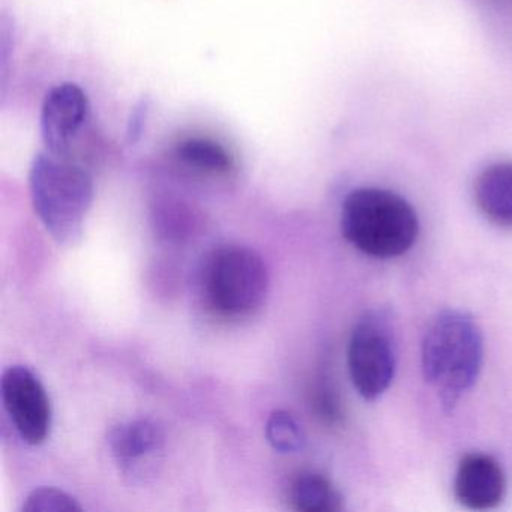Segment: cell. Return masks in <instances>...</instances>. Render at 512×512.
Here are the masks:
<instances>
[{"mask_svg":"<svg viewBox=\"0 0 512 512\" xmlns=\"http://www.w3.org/2000/svg\"><path fill=\"white\" fill-rule=\"evenodd\" d=\"M422 374L451 413L475 386L484 365L481 326L466 311L443 310L428 323L421 346Z\"/></svg>","mask_w":512,"mask_h":512,"instance_id":"obj_1","label":"cell"},{"mask_svg":"<svg viewBox=\"0 0 512 512\" xmlns=\"http://www.w3.org/2000/svg\"><path fill=\"white\" fill-rule=\"evenodd\" d=\"M341 233L356 250L374 259H394L418 241L419 218L400 194L382 188H358L344 199Z\"/></svg>","mask_w":512,"mask_h":512,"instance_id":"obj_2","label":"cell"},{"mask_svg":"<svg viewBox=\"0 0 512 512\" xmlns=\"http://www.w3.org/2000/svg\"><path fill=\"white\" fill-rule=\"evenodd\" d=\"M29 190L35 214L47 232L59 244H74L94 202L91 175L68 157L40 152L32 161Z\"/></svg>","mask_w":512,"mask_h":512,"instance_id":"obj_3","label":"cell"},{"mask_svg":"<svg viewBox=\"0 0 512 512\" xmlns=\"http://www.w3.org/2000/svg\"><path fill=\"white\" fill-rule=\"evenodd\" d=\"M347 365L364 400H377L388 391L398 367L397 317L391 308H371L359 317L350 334Z\"/></svg>","mask_w":512,"mask_h":512,"instance_id":"obj_4","label":"cell"},{"mask_svg":"<svg viewBox=\"0 0 512 512\" xmlns=\"http://www.w3.org/2000/svg\"><path fill=\"white\" fill-rule=\"evenodd\" d=\"M209 304L218 313L242 317L262 307L269 292V274L260 254L227 245L214 251L205 268Z\"/></svg>","mask_w":512,"mask_h":512,"instance_id":"obj_5","label":"cell"},{"mask_svg":"<svg viewBox=\"0 0 512 512\" xmlns=\"http://www.w3.org/2000/svg\"><path fill=\"white\" fill-rule=\"evenodd\" d=\"M0 394L20 437L29 445L46 442L52 430V404L40 377L25 365L8 367L0 380Z\"/></svg>","mask_w":512,"mask_h":512,"instance_id":"obj_6","label":"cell"},{"mask_svg":"<svg viewBox=\"0 0 512 512\" xmlns=\"http://www.w3.org/2000/svg\"><path fill=\"white\" fill-rule=\"evenodd\" d=\"M91 113L88 95L76 83H62L46 95L41 109V139L47 151L68 157Z\"/></svg>","mask_w":512,"mask_h":512,"instance_id":"obj_7","label":"cell"},{"mask_svg":"<svg viewBox=\"0 0 512 512\" xmlns=\"http://www.w3.org/2000/svg\"><path fill=\"white\" fill-rule=\"evenodd\" d=\"M505 470L496 458L482 452H470L458 463L454 493L458 502L475 511L496 508L506 496Z\"/></svg>","mask_w":512,"mask_h":512,"instance_id":"obj_8","label":"cell"},{"mask_svg":"<svg viewBox=\"0 0 512 512\" xmlns=\"http://www.w3.org/2000/svg\"><path fill=\"white\" fill-rule=\"evenodd\" d=\"M475 202L488 221L512 227V163L493 164L476 178Z\"/></svg>","mask_w":512,"mask_h":512,"instance_id":"obj_9","label":"cell"},{"mask_svg":"<svg viewBox=\"0 0 512 512\" xmlns=\"http://www.w3.org/2000/svg\"><path fill=\"white\" fill-rule=\"evenodd\" d=\"M164 445L163 430L151 419H136L115 425L109 433L113 457L124 467L160 451Z\"/></svg>","mask_w":512,"mask_h":512,"instance_id":"obj_10","label":"cell"},{"mask_svg":"<svg viewBox=\"0 0 512 512\" xmlns=\"http://www.w3.org/2000/svg\"><path fill=\"white\" fill-rule=\"evenodd\" d=\"M290 502L296 511L335 512L343 509V497L326 476L304 472L290 485Z\"/></svg>","mask_w":512,"mask_h":512,"instance_id":"obj_11","label":"cell"},{"mask_svg":"<svg viewBox=\"0 0 512 512\" xmlns=\"http://www.w3.org/2000/svg\"><path fill=\"white\" fill-rule=\"evenodd\" d=\"M175 155L191 169L209 175H229L235 169L230 152L208 137H188L176 145Z\"/></svg>","mask_w":512,"mask_h":512,"instance_id":"obj_12","label":"cell"},{"mask_svg":"<svg viewBox=\"0 0 512 512\" xmlns=\"http://www.w3.org/2000/svg\"><path fill=\"white\" fill-rule=\"evenodd\" d=\"M266 439L281 454H295L305 446V433L292 413L275 410L266 422Z\"/></svg>","mask_w":512,"mask_h":512,"instance_id":"obj_13","label":"cell"},{"mask_svg":"<svg viewBox=\"0 0 512 512\" xmlns=\"http://www.w3.org/2000/svg\"><path fill=\"white\" fill-rule=\"evenodd\" d=\"M82 509L76 497L55 487L37 488L22 506L23 512H80Z\"/></svg>","mask_w":512,"mask_h":512,"instance_id":"obj_14","label":"cell"}]
</instances>
